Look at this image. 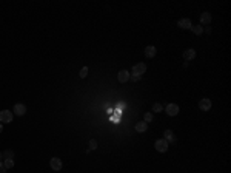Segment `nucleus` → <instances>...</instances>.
I'll use <instances>...</instances> for the list:
<instances>
[{
	"instance_id": "obj_1",
	"label": "nucleus",
	"mask_w": 231,
	"mask_h": 173,
	"mask_svg": "<svg viewBox=\"0 0 231 173\" xmlns=\"http://www.w3.org/2000/svg\"><path fill=\"white\" fill-rule=\"evenodd\" d=\"M13 116H14L13 111H9V110H2V111H0V122H2V124H9V122H13Z\"/></svg>"
},
{
	"instance_id": "obj_2",
	"label": "nucleus",
	"mask_w": 231,
	"mask_h": 173,
	"mask_svg": "<svg viewBox=\"0 0 231 173\" xmlns=\"http://www.w3.org/2000/svg\"><path fill=\"white\" fill-rule=\"evenodd\" d=\"M154 149H156L159 153H165V152L168 150V142H166L165 139H157V141L154 142Z\"/></svg>"
},
{
	"instance_id": "obj_3",
	"label": "nucleus",
	"mask_w": 231,
	"mask_h": 173,
	"mask_svg": "<svg viewBox=\"0 0 231 173\" xmlns=\"http://www.w3.org/2000/svg\"><path fill=\"white\" fill-rule=\"evenodd\" d=\"M50 167L53 169L54 172H59V170H62L63 162H62L60 158H51V161H50Z\"/></svg>"
},
{
	"instance_id": "obj_4",
	"label": "nucleus",
	"mask_w": 231,
	"mask_h": 173,
	"mask_svg": "<svg viewBox=\"0 0 231 173\" xmlns=\"http://www.w3.org/2000/svg\"><path fill=\"white\" fill-rule=\"evenodd\" d=\"M213 107V102L208 99V97H203V99H200V102H199V108L202 110V111H210V108Z\"/></svg>"
},
{
	"instance_id": "obj_5",
	"label": "nucleus",
	"mask_w": 231,
	"mask_h": 173,
	"mask_svg": "<svg viewBox=\"0 0 231 173\" xmlns=\"http://www.w3.org/2000/svg\"><path fill=\"white\" fill-rule=\"evenodd\" d=\"M165 113L168 116H177L179 115V105L177 104H168L165 107Z\"/></svg>"
},
{
	"instance_id": "obj_6",
	"label": "nucleus",
	"mask_w": 231,
	"mask_h": 173,
	"mask_svg": "<svg viewBox=\"0 0 231 173\" xmlns=\"http://www.w3.org/2000/svg\"><path fill=\"white\" fill-rule=\"evenodd\" d=\"M145 71H146V65H145V63H136V65L133 67L131 74H139V76H142V74H145Z\"/></svg>"
},
{
	"instance_id": "obj_7",
	"label": "nucleus",
	"mask_w": 231,
	"mask_h": 173,
	"mask_svg": "<svg viewBox=\"0 0 231 173\" xmlns=\"http://www.w3.org/2000/svg\"><path fill=\"white\" fill-rule=\"evenodd\" d=\"M13 113H14L16 116H23L25 113H26V107H25V104H16Z\"/></svg>"
},
{
	"instance_id": "obj_8",
	"label": "nucleus",
	"mask_w": 231,
	"mask_h": 173,
	"mask_svg": "<svg viewBox=\"0 0 231 173\" xmlns=\"http://www.w3.org/2000/svg\"><path fill=\"white\" fill-rule=\"evenodd\" d=\"M179 28H182V30H191L193 28V23H191V20L190 19H180L177 22Z\"/></svg>"
},
{
	"instance_id": "obj_9",
	"label": "nucleus",
	"mask_w": 231,
	"mask_h": 173,
	"mask_svg": "<svg viewBox=\"0 0 231 173\" xmlns=\"http://www.w3.org/2000/svg\"><path fill=\"white\" fill-rule=\"evenodd\" d=\"M194 57H196V50L186 48V50L183 51V59H185V60H193Z\"/></svg>"
},
{
	"instance_id": "obj_10",
	"label": "nucleus",
	"mask_w": 231,
	"mask_h": 173,
	"mask_svg": "<svg viewBox=\"0 0 231 173\" xmlns=\"http://www.w3.org/2000/svg\"><path fill=\"white\" fill-rule=\"evenodd\" d=\"M163 136H165L163 139H165L166 142H174V141H176V135H174L173 130H165V132H163Z\"/></svg>"
},
{
	"instance_id": "obj_11",
	"label": "nucleus",
	"mask_w": 231,
	"mask_h": 173,
	"mask_svg": "<svg viewBox=\"0 0 231 173\" xmlns=\"http://www.w3.org/2000/svg\"><path fill=\"white\" fill-rule=\"evenodd\" d=\"M117 79H119V82H126V80H129V71H126V70H120L119 71V74H117Z\"/></svg>"
},
{
	"instance_id": "obj_12",
	"label": "nucleus",
	"mask_w": 231,
	"mask_h": 173,
	"mask_svg": "<svg viewBox=\"0 0 231 173\" xmlns=\"http://www.w3.org/2000/svg\"><path fill=\"white\" fill-rule=\"evenodd\" d=\"M148 130V124L145 122V121H139L137 124H136V132H139V133H145Z\"/></svg>"
},
{
	"instance_id": "obj_13",
	"label": "nucleus",
	"mask_w": 231,
	"mask_h": 173,
	"mask_svg": "<svg viewBox=\"0 0 231 173\" xmlns=\"http://www.w3.org/2000/svg\"><path fill=\"white\" fill-rule=\"evenodd\" d=\"M156 53H157V50H156V46H153V45H148V46L145 48V56H146V57H154Z\"/></svg>"
},
{
	"instance_id": "obj_14",
	"label": "nucleus",
	"mask_w": 231,
	"mask_h": 173,
	"mask_svg": "<svg viewBox=\"0 0 231 173\" xmlns=\"http://www.w3.org/2000/svg\"><path fill=\"white\" fill-rule=\"evenodd\" d=\"M200 23L202 25H210L211 23V14L210 13H202L200 14Z\"/></svg>"
},
{
	"instance_id": "obj_15",
	"label": "nucleus",
	"mask_w": 231,
	"mask_h": 173,
	"mask_svg": "<svg viewBox=\"0 0 231 173\" xmlns=\"http://www.w3.org/2000/svg\"><path fill=\"white\" fill-rule=\"evenodd\" d=\"M2 158L3 159H14V152L13 150H6V152L2 153Z\"/></svg>"
},
{
	"instance_id": "obj_16",
	"label": "nucleus",
	"mask_w": 231,
	"mask_h": 173,
	"mask_svg": "<svg viewBox=\"0 0 231 173\" xmlns=\"http://www.w3.org/2000/svg\"><path fill=\"white\" fill-rule=\"evenodd\" d=\"M3 165L6 167V170H8V169H13V167H14V159H5V161H3Z\"/></svg>"
},
{
	"instance_id": "obj_17",
	"label": "nucleus",
	"mask_w": 231,
	"mask_h": 173,
	"mask_svg": "<svg viewBox=\"0 0 231 173\" xmlns=\"http://www.w3.org/2000/svg\"><path fill=\"white\" fill-rule=\"evenodd\" d=\"M191 30H193V33H194V34H197V36H200V34L203 33V28H202V25H196V26H193Z\"/></svg>"
},
{
	"instance_id": "obj_18",
	"label": "nucleus",
	"mask_w": 231,
	"mask_h": 173,
	"mask_svg": "<svg viewBox=\"0 0 231 173\" xmlns=\"http://www.w3.org/2000/svg\"><path fill=\"white\" fill-rule=\"evenodd\" d=\"M153 111H156V113H160V111H163V105H162L160 102H156V104L153 105Z\"/></svg>"
},
{
	"instance_id": "obj_19",
	"label": "nucleus",
	"mask_w": 231,
	"mask_h": 173,
	"mask_svg": "<svg viewBox=\"0 0 231 173\" xmlns=\"http://www.w3.org/2000/svg\"><path fill=\"white\" fill-rule=\"evenodd\" d=\"M79 76H80V79H85V77L88 76V67H83V68L80 70V73H79Z\"/></svg>"
},
{
	"instance_id": "obj_20",
	"label": "nucleus",
	"mask_w": 231,
	"mask_h": 173,
	"mask_svg": "<svg viewBox=\"0 0 231 173\" xmlns=\"http://www.w3.org/2000/svg\"><path fill=\"white\" fill-rule=\"evenodd\" d=\"M96 149H97V141H96V139H91V141H89L88 150H96Z\"/></svg>"
},
{
	"instance_id": "obj_21",
	"label": "nucleus",
	"mask_w": 231,
	"mask_h": 173,
	"mask_svg": "<svg viewBox=\"0 0 231 173\" xmlns=\"http://www.w3.org/2000/svg\"><path fill=\"white\" fill-rule=\"evenodd\" d=\"M143 121H145L146 124L151 122V121H153V113H145V115H143Z\"/></svg>"
},
{
	"instance_id": "obj_22",
	"label": "nucleus",
	"mask_w": 231,
	"mask_h": 173,
	"mask_svg": "<svg viewBox=\"0 0 231 173\" xmlns=\"http://www.w3.org/2000/svg\"><path fill=\"white\" fill-rule=\"evenodd\" d=\"M129 79L134 80V82H139V80L142 79V76H139V74H129Z\"/></svg>"
},
{
	"instance_id": "obj_23",
	"label": "nucleus",
	"mask_w": 231,
	"mask_h": 173,
	"mask_svg": "<svg viewBox=\"0 0 231 173\" xmlns=\"http://www.w3.org/2000/svg\"><path fill=\"white\" fill-rule=\"evenodd\" d=\"M0 173H6V167L3 165V162H0Z\"/></svg>"
},
{
	"instance_id": "obj_24",
	"label": "nucleus",
	"mask_w": 231,
	"mask_h": 173,
	"mask_svg": "<svg viewBox=\"0 0 231 173\" xmlns=\"http://www.w3.org/2000/svg\"><path fill=\"white\" fill-rule=\"evenodd\" d=\"M205 31H207V33L210 34V33H211V26H207V28H205Z\"/></svg>"
},
{
	"instance_id": "obj_25",
	"label": "nucleus",
	"mask_w": 231,
	"mask_h": 173,
	"mask_svg": "<svg viewBox=\"0 0 231 173\" xmlns=\"http://www.w3.org/2000/svg\"><path fill=\"white\" fill-rule=\"evenodd\" d=\"M3 132V124H0V133Z\"/></svg>"
},
{
	"instance_id": "obj_26",
	"label": "nucleus",
	"mask_w": 231,
	"mask_h": 173,
	"mask_svg": "<svg viewBox=\"0 0 231 173\" xmlns=\"http://www.w3.org/2000/svg\"><path fill=\"white\" fill-rule=\"evenodd\" d=\"M0 159H2V153H0ZM0 162H2V161H0Z\"/></svg>"
}]
</instances>
